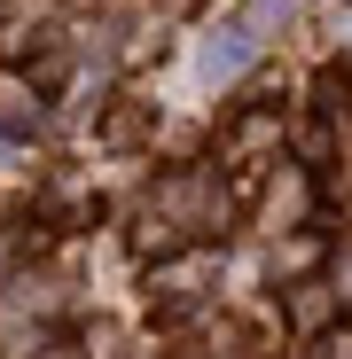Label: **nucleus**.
I'll return each mask as SVG.
<instances>
[{"label": "nucleus", "instance_id": "1", "mask_svg": "<svg viewBox=\"0 0 352 359\" xmlns=\"http://www.w3.org/2000/svg\"><path fill=\"white\" fill-rule=\"evenodd\" d=\"M243 63H251V32H243V24L211 32V39H204V55H196V71H204V79H235Z\"/></svg>", "mask_w": 352, "mask_h": 359}]
</instances>
